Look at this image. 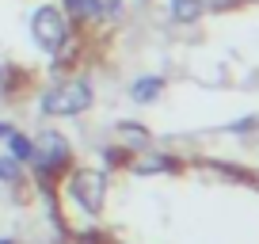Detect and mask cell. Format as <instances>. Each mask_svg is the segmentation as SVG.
<instances>
[{
  "mask_svg": "<svg viewBox=\"0 0 259 244\" xmlns=\"http://www.w3.org/2000/svg\"><path fill=\"white\" fill-rule=\"evenodd\" d=\"M126 168L134 172V176H164V172H179V156L145 149V153H134V156H130Z\"/></svg>",
  "mask_w": 259,
  "mask_h": 244,
  "instance_id": "cell-5",
  "label": "cell"
},
{
  "mask_svg": "<svg viewBox=\"0 0 259 244\" xmlns=\"http://www.w3.org/2000/svg\"><path fill=\"white\" fill-rule=\"evenodd\" d=\"M4 149H8V156H12V160H19L23 168L31 164V138H27L23 130H12L8 138H4Z\"/></svg>",
  "mask_w": 259,
  "mask_h": 244,
  "instance_id": "cell-10",
  "label": "cell"
},
{
  "mask_svg": "<svg viewBox=\"0 0 259 244\" xmlns=\"http://www.w3.org/2000/svg\"><path fill=\"white\" fill-rule=\"evenodd\" d=\"M96 103V88H92L88 76H73L65 73L54 84L38 92V111L46 118H80L88 107Z\"/></svg>",
  "mask_w": 259,
  "mask_h": 244,
  "instance_id": "cell-2",
  "label": "cell"
},
{
  "mask_svg": "<svg viewBox=\"0 0 259 244\" xmlns=\"http://www.w3.org/2000/svg\"><path fill=\"white\" fill-rule=\"evenodd\" d=\"M27 31H31V42L42 50V54L54 57L57 50L76 34V27H73V19L65 16V8L57 4V0H42V4H34V8H31Z\"/></svg>",
  "mask_w": 259,
  "mask_h": 244,
  "instance_id": "cell-4",
  "label": "cell"
},
{
  "mask_svg": "<svg viewBox=\"0 0 259 244\" xmlns=\"http://www.w3.org/2000/svg\"><path fill=\"white\" fill-rule=\"evenodd\" d=\"M0 183H8V187H19V183H23V164L12 160L8 153L0 156Z\"/></svg>",
  "mask_w": 259,
  "mask_h": 244,
  "instance_id": "cell-11",
  "label": "cell"
},
{
  "mask_svg": "<svg viewBox=\"0 0 259 244\" xmlns=\"http://www.w3.org/2000/svg\"><path fill=\"white\" fill-rule=\"evenodd\" d=\"M0 244H16V240H12V236H0Z\"/></svg>",
  "mask_w": 259,
  "mask_h": 244,
  "instance_id": "cell-15",
  "label": "cell"
},
{
  "mask_svg": "<svg viewBox=\"0 0 259 244\" xmlns=\"http://www.w3.org/2000/svg\"><path fill=\"white\" fill-rule=\"evenodd\" d=\"M114 145L134 156V153H145V149L153 145V134H149V126H141V122H118V126H114Z\"/></svg>",
  "mask_w": 259,
  "mask_h": 244,
  "instance_id": "cell-6",
  "label": "cell"
},
{
  "mask_svg": "<svg viewBox=\"0 0 259 244\" xmlns=\"http://www.w3.org/2000/svg\"><path fill=\"white\" fill-rule=\"evenodd\" d=\"M57 187H61V198H69L80 214L99 218L107 198H111V172L96 168V164H80V168L73 164V168L57 179Z\"/></svg>",
  "mask_w": 259,
  "mask_h": 244,
  "instance_id": "cell-1",
  "label": "cell"
},
{
  "mask_svg": "<svg viewBox=\"0 0 259 244\" xmlns=\"http://www.w3.org/2000/svg\"><path fill=\"white\" fill-rule=\"evenodd\" d=\"M27 168H34V179L42 183V191H54L57 179L73 168V145H69V138L61 130H38L31 138V164Z\"/></svg>",
  "mask_w": 259,
  "mask_h": 244,
  "instance_id": "cell-3",
  "label": "cell"
},
{
  "mask_svg": "<svg viewBox=\"0 0 259 244\" xmlns=\"http://www.w3.org/2000/svg\"><path fill=\"white\" fill-rule=\"evenodd\" d=\"M57 4L73 19V27H92L103 19V0H57Z\"/></svg>",
  "mask_w": 259,
  "mask_h": 244,
  "instance_id": "cell-7",
  "label": "cell"
},
{
  "mask_svg": "<svg viewBox=\"0 0 259 244\" xmlns=\"http://www.w3.org/2000/svg\"><path fill=\"white\" fill-rule=\"evenodd\" d=\"M12 130H16V126H8V122H0V141L8 138V134H12Z\"/></svg>",
  "mask_w": 259,
  "mask_h": 244,
  "instance_id": "cell-14",
  "label": "cell"
},
{
  "mask_svg": "<svg viewBox=\"0 0 259 244\" xmlns=\"http://www.w3.org/2000/svg\"><path fill=\"white\" fill-rule=\"evenodd\" d=\"M164 96V76H138L130 84V99L134 103H156Z\"/></svg>",
  "mask_w": 259,
  "mask_h": 244,
  "instance_id": "cell-9",
  "label": "cell"
},
{
  "mask_svg": "<svg viewBox=\"0 0 259 244\" xmlns=\"http://www.w3.org/2000/svg\"><path fill=\"white\" fill-rule=\"evenodd\" d=\"M19 84H23V76H16V69L0 61V96H12V92H16Z\"/></svg>",
  "mask_w": 259,
  "mask_h": 244,
  "instance_id": "cell-12",
  "label": "cell"
},
{
  "mask_svg": "<svg viewBox=\"0 0 259 244\" xmlns=\"http://www.w3.org/2000/svg\"><path fill=\"white\" fill-rule=\"evenodd\" d=\"M210 12L206 0H168V19L171 23H198Z\"/></svg>",
  "mask_w": 259,
  "mask_h": 244,
  "instance_id": "cell-8",
  "label": "cell"
},
{
  "mask_svg": "<svg viewBox=\"0 0 259 244\" xmlns=\"http://www.w3.org/2000/svg\"><path fill=\"white\" fill-rule=\"evenodd\" d=\"M255 126H259V118H240V122H233L229 130H233V134H251Z\"/></svg>",
  "mask_w": 259,
  "mask_h": 244,
  "instance_id": "cell-13",
  "label": "cell"
}]
</instances>
